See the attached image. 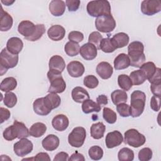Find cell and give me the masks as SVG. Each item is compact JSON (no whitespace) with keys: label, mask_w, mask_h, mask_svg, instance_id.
Returning a JSON list of instances; mask_svg holds the SVG:
<instances>
[{"label":"cell","mask_w":161,"mask_h":161,"mask_svg":"<svg viewBox=\"0 0 161 161\" xmlns=\"http://www.w3.org/2000/svg\"><path fill=\"white\" fill-rule=\"evenodd\" d=\"M13 23L12 16L5 11L2 6H1V19H0V30L1 31H7L9 30Z\"/></svg>","instance_id":"obj_21"},{"label":"cell","mask_w":161,"mask_h":161,"mask_svg":"<svg viewBox=\"0 0 161 161\" xmlns=\"http://www.w3.org/2000/svg\"><path fill=\"white\" fill-rule=\"evenodd\" d=\"M99 49L104 53H112L116 48L111 40V38L108 37L102 39L99 43Z\"/></svg>","instance_id":"obj_37"},{"label":"cell","mask_w":161,"mask_h":161,"mask_svg":"<svg viewBox=\"0 0 161 161\" xmlns=\"http://www.w3.org/2000/svg\"><path fill=\"white\" fill-rule=\"evenodd\" d=\"M36 29V25L29 20H23L21 21L18 26L19 33L23 35L25 38L31 36Z\"/></svg>","instance_id":"obj_14"},{"label":"cell","mask_w":161,"mask_h":161,"mask_svg":"<svg viewBox=\"0 0 161 161\" xmlns=\"http://www.w3.org/2000/svg\"><path fill=\"white\" fill-rule=\"evenodd\" d=\"M69 159V155L67 153L61 152L58 153L53 158V161H66Z\"/></svg>","instance_id":"obj_54"},{"label":"cell","mask_w":161,"mask_h":161,"mask_svg":"<svg viewBox=\"0 0 161 161\" xmlns=\"http://www.w3.org/2000/svg\"><path fill=\"white\" fill-rule=\"evenodd\" d=\"M116 25L112 14L103 15L97 17L95 21L96 29L102 33H109L114 30Z\"/></svg>","instance_id":"obj_7"},{"label":"cell","mask_w":161,"mask_h":161,"mask_svg":"<svg viewBox=\"0 0 161 161\" xmlns=\"http://www.w3.org/2000/svg\"><path fill=\"white\" fill-rule=\"evenodd\" d=\"M116 110L122 117H128L130 116V106L125 103L116 105Z\"/></svg>","instance_id":"obj_47"},{"label":"cell","mask_w":161,"mask_h":161,"mask_svg":"<svg viewBox=\"0 0 161 161\" xmlns=\"http://www.w3.org/2000/svg\"><path fill=\"white\" fill-rule=\"evenodd\" d=\"M146 95L139 90L133 91L131 94L130 115L133 118L140 116L143 112L145 106Z\"/></svg>","instance_id":"obj_2"},{"label":"cell","mask_w":161,"mask_h":161,"mask_svg":"<svg viewBox=\"0 0 161 161\" xmlns=\"http://www.w3.org/2000/svg\"><path fill=\"white\" fill-rule=\"evenodd\" d=\"M152 150L148 147L141 149L138 152V159L140 161H148L152 157Z\"/></svg>","instance_id":"obj_46"},{"label":"cell","mask_w":161,"mask_h":161,"mask_svg":"<svg viewBox=\"0 0 161 161\" xmlns=\"http://www.w3.org/2000/svg\"><path fill=\"white\" fill-rule=\"evenodd\" d=\"M150 108L154 111H158L160 108V97L153 96L150 100Z\"/></svg>","instance_id":"obj_50"},{"label":"cell","mask_w":161,"mask_h":161,"mask_svg":"<svg viewBox=\"0 0 161 161\" xmlns=\"http://www.w3.org/2000/svg\"><path fill=\"white\" fill-rule=\"evenodd\" d=\"M84 84L89 89H94L99 84L97 78L94 75H88L84 78Z\"/></svg>","instance_id":"obj_44"},{"label":"cell","mask_w":161,"mask_h":161,"mask_svg":"<svg viewBox=\"0 0 161 161\" xmlns=\"http://www.w3.org/2000/svg\"><path fill=\"white\" fill-rule=\"evenodd\" d=\"M47 77L50 83L48 92L62 93L65 90L66 83L62 76V72L49 70L47 73Z\"/></svg>","instance_id":"obj_4"},{"label":"cell","mask_w":161,"mask_h":161,"mask_svg":"<svg viewBox=\"0 0 161 161\" xmlns=\"http://www.w3.org/2000/svg\"><path fill=\"white\" fill-rule=\"evenodd\" d=\"M144 46L141 42L135 41L128 47V55L130 60V65L140 67L145 62L146 58L144 53Z\"/></svg>","instance_id":"obj_1"},{"label":"cell","mask_w":161,"mask_h":161,"mask_svg":"<svg viewBox=\"0 0 161 161\" xmlns=\"http://www.w3.org/2000/svg\"><path fill=\"white\" fill-rule=\"evenodd\" d=\"M60 144L58 137L53 134L47 135L42 142L43 148L47 151H53L56 150Z\"/></svg>","instance_id":"obj_17"},{"label":"cell","mask_w":161,"mask_h":161,"mask_svg":"<svg viewBox=\"0 0 161 161\" xmlns=\"http://www.w3.org/2000/svg\"><path fill=\"white\" fill-rule=\"evenodd\" d=\"M130 78L132 84L135 86H139L142 84L147 79L145 74L140 69L131 72L130 74Z\"/></svg>","instance_id":"obj_35"},{"label":"cell","mask_w":161,"mask_h":161,"mask_svg":"<svg viewBox=\"0 0 161 161\" xmlns=\"http://www.w3.org/2000/svg\"><path fill=\"white\" fill-rule=\"evenodd\" d=\"M0 114H1V123H3L5 121L8 120L11 116L10 111L4 108H0Z\"/></svg>","instance_id":"obj_52"},{"label":"cell","mask_w":161,"mask_h":161,"mask_svg":"<svg viewBox=\"0 0 161 161\" xmlns=\"http://www.w3.org/2000/svg\"><path fill=\"white\" fill-rule=\"evenodd\" d=\"M140 69L143 72V74L146 77V79L149 80L155 74L157 70V67L153 62H148L143 64L140 67Z\"/></svg>","instance_id":"obj_34"},{"label":"cell","mask_w":161,"mask_h":161,"mask_svg":"<svg viewBox=\"0 0 161 161\" xmlns=\"http://www.w3.org/2000/svg\"><path fill=\"white\" fill-rule=\"evenodd\" d=\"M86 138V131L84 128L77 126L74 128L68 136V142L70 146L79 148L82 147Z\"/></svg>","instance_id":"obj_8"},{"label":"cell","mask_w":161,"mask_h":161,"mask_svg":"<svg viewBox=\"0 0 161 161\" xmlns=\"http://www.w3.org/2000/svg\"><path fill=\"white\" fill-rule=\"evenodd\" d=\"M45 32V27L43 24H38L36 25V29L33 33V34L28 38H26L25 39L30 41V42H35L38 40H39L43 35Z\"/></svg>","instance_id":"obj_41"},{"label":"cell","mask_w":161,"mask_h":161,"mask_svg":"<svg viewBox=\"0 0 161 161\" xmlns=\"http://www.w3.org/2000/svg\"><path fill=\"white\" fill-rule=\"evenodd\" d=\"M123 141V136L118 130L109 132L106 136L105 143L108 148H113L118 147L122 143Z\"/></svg>","instance_id":"obj_11"},{"label":"cell","mask_w":161,"mask_h":161,"mask_svg":"<svg viewBox=\"0 0 161 161\" xmlns=\"http://www.w3.org/2000/svg\"><path fill=\"white\" fill-rule=\"evenodd\" d=\"M106 131V126L103 122L93 123L90 128L91 136L96 140L101 139L103 137Z\"/></svg>","instance_id":"obj_28"},{"label":"cell","mask_w":161,"mask_h":161,"mask_svg":"<svg viewBox=\"0 0 161 161\" xmlns=\"http://www.w3.org/2000/svg\"><path fill=\"white\" fill-rule=\"evenodd\" d=\"M161 11V2L159 0H144L141 3V11L147 16H152Z\"/></svg>","instance_id":"obj_10"},{"label":"cell","mask_w":161,"mask_h":161,"mask_svg":"<svg viewBox=\"0 0 161 161\" xmlns=\"http://www.w3.org/2000/svg\"><path fill=\"white\" fill-rule=\"evenodd\" d=\"M67 70L69 74L72 77H81L85 71L84 65L79 61H72L67 65Z\"/></svg>","instance_id":"obj_13"},{"label":"cell","mask_w":161,"mask_h":161,"mask_svg":"<svg viewBox=\"0 0 161 161\" xmlns=\"http://www.w3.org/2000/svg\"><path fill=\"white\" fill-rule=\"evenodd\" d=\"M101 107L92 99H87L82 103V110L85 114H89L92 112L98 113L101 111Z\"/></svg>","instance_id":"obj_31"},{"label":"cell","mask_w":161,"mask_h":161,"mask_svg":"<svg viewBox=\"0 0 161 161\" xmlns=\"http://www.w3.org/2000/svg\"><path fill=\"white\" fill-rule=\"evenodd\" d=\"M118 158L119 161H132L134 159V152L130 148L124 147L119 151Z\"/></svg>","instance_id":"obj_39"},{"label":"cell","mask_w":161,"mask_h":161,"mask_svg":"<svg viewBox=\"0 0 161 161\" xmlns=\"http://www.w3.org/2000/svg\"><path fill=\"white\" fill-rule=\"evenodd\" d=\"M23 41L18 37H11L6 43L7 50L13 54L18 55L23 49Z\"/></svg>","instance_id":"obj_19"},{"label":"cell","mask_w":161,"mask_h":161,"mask_svg":"<svg viewBox=\"0 0 161 161\" xmlns=\"http://www.w3.org/2000/svg\"><path fill=\"white\" fill-rule=\"evenodd\" d=\"M33 108L35 113L40 116L48 115L52 111L46 106L44 103L43 97H40L36 99L33 102Z\"/></svg>","instance_id":"obj_27"},{"label":"cell","mask_w":161,"mask_h":161,"mask_svg":"<svg viewBox=\"0 0 161 161\" xmlns=\"http://www.w3.org/2000/svg\"><path fill=\"white\" fill-rule=\"evenodd\" d=\"M118 84L121 89L126 91H129L133 85L130 77L126 74H120L118 76Z\"/></svg>","instance_id":"obj_38"},{"label":"cell","mask_w":161,"mask_h":161,"mask_svg":"<svg viewBox=\"0 0 161 161\" xmlns=\"http://www.w3.org/2000/svg\"><path fill=\"white\" fill-rule=\"evenodd\" d=\"M80 48V47L78 43L69 41L65 44L64 47V51L67 55L70 57H74L79 53Z\"/></svg>","instance_id":"obj_36"},{"label":"cell","mask_w":161,"mask_h":161,"mask_svg":"<svg viewBox=\"0 0 161 161\" xmlns=\"http://www.w3.org/2000/svg\"><path fill=\"white\" fill-rule=\"evenodd\" d=\"M89 157L94 160H101L103 156V148L97 145H94L90 147L88 151Z\"/></svg>","instance_id":"obj_40"},{"label":"cell","mask_w":161,"mask_h":161,"mask_svg":"<svg viewBox=\"0 0 161 161\" xmlns=\"http://www.w3.org/2000/svg\"><path fill=\"white\" fill-rule=\"evenodd\" d=\"M111 100L114 105H118L121 103H125L127 101L128 95L125 91L116 89L111 94Z\"/></svg>","instance_id":"obj_33"},{"label":"cell","mask_w":161,"mask_h":161,"mask_svg":"<svg viewBox=\"0 0 161 161\" xmlns=\"http://www.w3.org/2000/svg\"><path fill=\"white\" fill-rule=\"evenodd\" d=\"M49 70L62 72L65 68V63L64 58L58 55H53L49 60Z\"/></svg>","instance_id":"obj_22"},{"label":"cell","mask_w":161,"mask_h":161,"mask_svg":"<svg viewBox=\"0 0 161 161\" xmlns=\"http://www.w3.org/2000/svg\"><path fill=\"white\" fill-rule=\"evenodd\" d=\"M69 125L68 118L63 114H60L56 115L52 121V125L53 128L58 131H63L65 130Z\"/></svg>","instance_id":"obj_16"},{"label":"cell","mask_w":161,"mask_h":161,"mask_svg":"<svg viewBox=\"0 0 161 161\" xmlns=\"http://www.w3.org/2000/svg\"><path fill=\"white\" fill-rule=\"evenodd\" d=\"M103 38V36L99 31H93L89 35L88 41L94 45L97 49H99V43Z\"/></svg>","instance_id":"obj_45"},{"label":"cell","mask_w":161,"mask_h":161,"mask_svg":"<svg viewBox=\"0 0 161 161\" xmlns=\"http://www.w3.org/2000/svg\"><path fill=\"white\" fill-rule=\"evenodd\" d=\"M33 148L32 142L26 138H21L14 144V153L18 157H24L31 152Z\"/></svg>","instance_id":"obj_9"},{"label":"cell","mask_w":161,"mask_h":161,"mask_svg":"<svg viewBox=\"0 0 161 161\" xmlns=\"http://www.w3.org/2000/svg\"><path fill=\"white\" fill-rule=\"evenodd\" d=\"M97 103L101 107L102 106L106 105L108 103V97L104 94L99 95V96L96 98Z\"/></svg>","instance_id":"obj_56"},{"label":"cell","mask_w":161,"mask_h":161,"mask_svg":"<svg viewBox=\"0 0 161 161\" xmlns=\"http://www.w3.org/2000/svg\"><path fill=\"white\" fill-rule=\"evenodd\" d=\"M87 11L92 17L111 14V5L108 1L97 0L89 1L87 4Z\"/></svg>","instance_id":"obj_3"},{"label":"cell","mask_w":161,"mask_h":161,"mask_svg":"<svg viewBox=\"0 0 161 161\" xmlns=\"http://www.w3.org/2000/svg\"><path fill=\"white\" fill-rule=\"evenodd\" d=\"M68 160H71V161H76V160H82L84 161L85 160V158L84 157V155L80 153H79L78 152H75L74 153H73L70 157L68 159Z\"/></svg>","instance_id":"obj_57"},{"label":"cell","mask_w":161,"mask_h":161,"mask_svg":"<svg viewBox=\"0 0 161 161\" xmlns=\"http://www.w3.org/2000/svg\"><path fill=\"white\" fill-rule=\"evenodd\" d=\"M4 104L8 108H13L17 103V97L14 92H6L4 97Z\"/></svg>","instance_id":"obj_43"},{"label":"cell","mask_w":161,"mask_h":161,"mask_svg":"<svg viewBox=\"0 0 161 161\" xmlns=\"http://www.w3.org/2000/svg\"><path fill=\"white\" fill-rule=\"evenodd\" d=\"M96 72L103 79H109L113 72V67L107 62H101L96 67Z\"/></svg>","instance_id":"obj_18"},{"label":"cell","mask_w":161,"mask_h":161,"mask_svg":"<svg viewBox=\"0 0 161 161\" xmlns=\"http://www.w3.org/2000/svg\"><path fill=\"white\" fill-rule=\"evenodd\" d=\"M71 96L73 100L78 103H83L84 101L89 99L88 92L84 88L79 86H77L72 89Z\"/></svg>","instance_id":"obj_23"},{"label":"cell","mask_w":161,"mask_h":161,"mask_svg":"<svg viewBox=\"0 0 161 161\" xmlns=\"http://www.w3.org/2000/svg\"><path fill=\"white\" fill-rule=\"evenodd\" d=\"M18 55L9 52L6 48H3L0 53V71L1 75L5 74L8 69L14 68L18 62Z\"/></svg>","instance_id":"obj_5"},{"label":"cell","mask_w":161,"mask_h":161,"mask_svg":"<svg viewBox=\"0 0 161 161\" xmlns=\"http://www.w3.org/2000/svg\"><path fill=\"white\" fill-rule=\"evenodd\" d=\"M103 117L104 119L109 124H113L116 121L117 115L116 113L109 108H104L103 111Z\"/></svg>","instance_id":"obj_42"},{"label":"cell","mask_w":161,"mask_h":161,"mask_svg":"<svg viewBox=\"0 0 161 161\" xmlns=\"http://www.w3.org/2000/svg\"><path fill=\"white\" fill-rule=\"evenodd\" d=\"M150 89L152 92L154 96H160V92H161V83H155L151 84Z\"/></svg>","instance_id":"obj_53"},{"label":"cell","mask_w":161,"mask_h":161,"mask_svg":"<svg viewBox=\"0 0 161 161\" xmlns=\"http://www.w3.org/2000/svg\"><path fill=\"white\" fill-rule=\"evenodd\" d=\"M111 38L116 49L125 47L128 44L130 40L128 34L124 32L118 33Z\"/></svg>","instance_id":"obj_26"},{"label":"cell","mask_w":161,"mask_h":161,"mask_svg":"<svg viewBox=\"0 0 161 161\" xmlns=\"http://www.w3.org/2000/svg\"><path fill=\"white\" fill-rule=\"evenodd\" d=\"M130 65V60L128 55L124 53H119L114 60V67L116 70H123Z\"/></svg>","instance_id":"obj_25"},{"label":"cell","mask_w":161,"mask_h":161,"mask_svg":"<svg viewBox=\"0 0 161 161\" xmlns=\"http://www.w3.org/2000/svg\"><path fill=\"white\" fill-rule=\"evenodd\" d=\"M80 54L82 57L86 60H92L94 59L97 54V47L88 42L80 48Z\"/></svg>","instance_id":"obj_12"},{"label":"cell","mask_w":161,"mask_h":161,"mask_svg":"<svg viewBox=\"0 0 161 161\" xmlns=\"http://www.w3.org/2000/svg\"><path fill=\"white\" fill-rule=\"evenodd\" d=\"M33 159L35 160H50L48 154L45 152H40L37 153Z\"/></svg>","instance_id":"obj_55"},{"label":"cell","mask_w":161,"mask_h":161,"mask_svg":"<svg viewBox=\"0 0 161 161\" xmlns=\"http://www.w3.org/2000/svg\"><path fill=\"white\" fill-rule=\"evenodd\" d=\"M47 131V126L45 124L37 122L33 124L30 128L29 129V133L30 135L35 137V138H39L43 136Z\"/></svg>","instance_id":"obj_30"},{"label":"cell","mask_w":161,"mask_h":161,"mask_svg":"<svg viewBox=\"0 0 161 161\" xmlns=\"http://www.w3.org/2000/svg\"><path fill=\"white\" fill-rule=\"evenodd\" d=\"M17 86L16 79L13 77H8L4 79L0 84L1 91L8 92L14 90Z\"/></svg>","instance_id":"obj_32"},{"label":"cell","mask_w":161,"mask_h":161,"mask_svg":"<svg viewBox=\"0 0 161 161\" xmlns=\"http://www.w3.org/2000/svg\"><path fill=\"white\" fill-rule=\"evenodd\" d=\"M124 136V142L134 148L142 146L146 142L145 136L134 128L129 129L126 131Z\"/></svg>","instance_id":"obj_6"},{"label":"cell","mask_w":161,"mask_h":161,"mask_svg":"<svg viewBox=\"0 0 161 161\" xmlns=\"http://www.w3.org/2000/svg\"><path fill=\"white\" fill-rule=\"evenodd\" d=\"M68 39L70 42H73L75 43H80L84 39V35L80 31H72L69 33Z\"/></svg>","instance_id":"obj_48"},{"label":"cell","mask_w":161,"mask_h":161,"mask_svg":"<svg viewBox=\"0 0 161 161\" xmlns=\"http://www.w3.org/2000/svg\"><path fill=\"white\" fill-rule=\"evenodd\" d=\"M13 126L17 138L21 139L29 136V130L23 123L15 120L13 124Z\"/></svg>","instance_id":"obj_29"},{"label":"cell","mask_w":161,"mask_h":161,"mask_svg":"<svg viewBox=\"0 0 161 161\" xmlns=\"http://www.w3.org/2000/svg\"><path fill=\"white\" fill-rule=\"evenodd\" d=\"M1 3L4 4L6 6H10L13 3H14V1H9V0H5V1H1Z\"/></svg>","instance_id":"obj_58"},{"label":"cell","mask_w":161,"mask_h":161,"mask_svg":"<svg viewBox=\"0 0 161 161\" xmlns=\"http://www.w3.org/2000/svg\"><path fill=\"white\" fill-rule=\"evenodd\" d=\"M80 1L79 0H67L65 4L69 11H77L80 6Z\"/></svg>","instance_id":"obj_51"},{"label":"cell","mask_w":161,"mask_h":161,"mask_svg":"<svg viewBox=\"0 0 161 161\" xmlns=\"http://www.w3.org/2000/svg\"><path fill=\"white\" fill-rule=\"evenodd\" d=\"M65 3L62 0H53L49 4V11L54 16H62L65 10Z\"/></svg>","instance_id":"obj_20"},{"label":"cell","mask_w":161,"mask_h":161,"mask_svg":"<svg viewBox=\"0 0 161 161\" xmlns=\"http://www.w3.org/2000/svg\"><path fill=\"white\" fill-rule=\"evenodd\" d=\"M3 138L8 141H12L15 138H17L13 125L8 126L4 130V131H3Z\"/></svg>","instance_id":"obj_49"},{"label":"cell","mask_w":161,"mask_h":161,"mask_svg":"<svg viewBox=\"0 0 161 161\" xmlns=\"http://www.w3.org/2000/svg\"><path fill=\"white\" fill-rule=\"evenodd\" d=\"M43 98L46 106L51 111L58 108L61 103V98L56 93L50 92Z\"/></svg>","instance_id":"obj_24"},{"label":"cell","mask_w":161,"mask_h":161,"mask_svg":"<svg viewBox=\"0 0 161 161\" xmlns=\"http://www.w3.org/2000/svg\"><path fill=\"white\" fill-rule=\"evenodd\" d=\"M47 35L50 39L53 41H60L62 40L65 35V28L59 25L52 26L47 31Z\"/></svg>","instance_id":"obj_15"}]
</instances>
